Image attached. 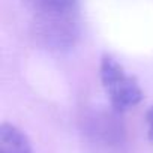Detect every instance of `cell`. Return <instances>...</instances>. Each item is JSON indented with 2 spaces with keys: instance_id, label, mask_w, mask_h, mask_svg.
Listing matches in <instances>:
<instances>
[{
  "instance_id": "6da1fadb",
  "label": "cell",
  "mask_w": 153,
  "mask_h": 153,
  "mask_svg": "<svg viewBox=\"0 0 153 153\" xmlns=\"http://www.w3.org/2000/svg\"><path fill=\"white\" fill-rule=\"evenodd\" d=\"M38 39L51 50H69L81 32V0H23Z\"/></svg>"
},
{
  "instance_id": "7a4b0ae2",
  "label": "cell",
  "mask_w": 153,
  "mask_h": 153,
  "mask_svg": "<svg viewBox=\"0 0 153 153\" xmlns=\"http://www.w3.org/2000/svg\"><path fill=\"white\" fill-rule=\"evenodd\" d=\"M99 78L116 113H123L137 107L144 98L140 83L117 59L108 54L101 59Z\"/></svg>"
},
{
  "instance_id": "3957f363",
  "label": "cell",
  "mask_w": 153,
  "mask_h": 153,
  "mask_svg": "<svg viewBox=\"0 0 153 153\" xmlns=\"http://www.w3.org/2000/svg\"><path fill=\"white\" fill-rule=\"evenodd\" d=\"M0 153H33V147L18 126L5 122L0 128Z\"/></svg>"
},
{
  "instance_id": "277c9868",
  "label": "cell",
  "mask_w": 153,
  "mask_h": 153,
  "mask_svg": "<svg viewBox=\"0 0 153 153\" xmlns=\"http://www.w3.org/2000/svg\"><path fill=\"white\" fill-rule=\"evenodd\" d=\"M90 132L93 135L98 134V137H102L107 140H119L120 138V126L114 122L111 116L107 114H95L90 119Z\"/></svg>"
},
{
  "instance_id": "5b68a950",
  "label": "cell",
  "mask_w": 153,
  "mask_h": 153,
  "mask_svg": "<svg viewBox=\"0 0 153 153\" xmlns=\"http://www.w3.org/2000/svg\"><path fill=\"white\" fill-rule=\"evenodd\" d=\"M146 125H147V132H149V137L153 143V107H150L146 113Z\"/></svg>"
}]
</instances>
